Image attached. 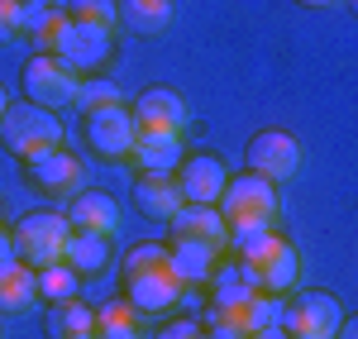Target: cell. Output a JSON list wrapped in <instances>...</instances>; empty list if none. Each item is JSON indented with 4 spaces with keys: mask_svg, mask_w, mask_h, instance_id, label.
<instances>
[{
    "mask_svg": "<svg viewBox=\"0 0 358 339\" xmlns=\"http://www.w3.org/2000/svg\"><path fill=\"white\" fill-rule=\"evenodd\" d=\"M215 210L229 225V239L234 234H258V229H277V182L258 177V172H239L229 177L224 196L215 201Z\"/></svg>",
    "mask_w": 358,
    "mask_h": 339,
    "instance_id": "1",
    "label": "cell"
},
{
    "mask_svg": "<svg viewBox=\"0 0 358 339\" xmlns=\"http://www.w3.org/2000/svg\"><path fill=\"white\" fill-rule=\"evenodd\" d=\"M62 139H67V129H62L57 110L29 106V101H10L5 115H0V143H5V153L20 158V163L62 148Z\"/></svg>",
    "mask_w": 358,
    "mask_h": 339,
    "instance_id": "2",
    "label": "cell"
},
{
    "mask_svg": "<svg viewBox=\"0 0 358 339\" xmlns=\"http://www.w3.org/2000/svg\"><path fill=\"white\" fill-rule=\"evenodd\" d=\"M10 234H15V249H20L24 268H48V263H62L72 225H67L62 210H29V215L15 220Z\"/></svg>",
    "mask_w": 358,
    "mask_h": 339,
    "instance_id": "3",
    "label": "cell"
},
{
    "mask_svg": "<svg viewBox=\"0 0 358 339\" xmlns=\"http://www.w3.org/2000/svg\"><path fill=\"white\" fill-rule=\"evenodd\" d=\"M48 53H53L67 72L96 77V72L115 57V34L110 29H96V24H82V20H67V24L57 29V38H53Z\"/></svg>",
    "mask_w": 358,
    "mask_h": 339,
    "instance_id": "4",
    "label": "cell"
},
{
    "mask_svg": "<svg viewBox=\"0 0 358 339\" xmlns=\"http://www.w3.org/2000/svg\"><path fill=\"white\" fill-rule=\"evenodd\" d=\"M344 306L334 291H292L287 311H282V330L292 339H334V330L344 325Z\"/></svg>",
    "mask_w": 358,
    "mask_h": 339,
    "instance_id": "5",
    "label": "cell"
},
{
    "mask_svg": "<svg viewBox=\"0 0 358 339\" xmlns=\"http://www.w3.org/2000/svg\"><path fill=\"white\" fill-rule=\"evenodd\" d=\"M134 120L129 106H106V110H86L82 115V143L91 158L101 163H129V148H134Z\"/></svg>",
    "mask_w": 358,
    "mask_h": 339,
    "instance_id": "6",
    "label": "cell"
},
{
    "mask_svg": "<svg viewBox=\"0 0 358 339\" xmlns=\"http://www.w3.org/2000/svg\"><path fill=\"white\" fill-rule=\"evenodd\" d=\"M244 163L248 172L268 177V182H292L306 163V148L292 129H258L244 148Z\"/></svg>",
    "mask_w": 358,
    "mask_h": 339,
    "instance_id": "7",
    "label": "cell"
},
{
    "mask_svg": "<svg viewBox=\"0 0 358 339\" xmlns=\"http://www.w3.org/2000/svg\"><path fill=\"white\" fill-rule=\"evenodd\" d=\"M77 72H67L53 53H34L20 72V86H24L29 106H43V110H67L72 96H77Z\"/></svg>",
    "mask_w": 358,
    "mask_h": 339,
    "instance_id": "8",
    "label": "cell"
},
{
    "mask_svg": "<svg viewBox=\"0 0 358 339\" xmlns=\"http://www.w3.org/2000/svg\"><path fill=\"white\" fill-rule=\"evenodd\" d=\"M24 177L34 192H43V196L53 201H72L77 192H82V158L77 153H67V148H53V153H38V158H29L24 163Z\"/></svg>",
    "mask_w": 358,
    "mask_h": 339,
    "instance_id": "9",
    "label": "cell"
},
{
    "mask_svg": "<svg viewBox=\"0 0 358 339\" xmlns=\"http://www.w3.org/2000/svg\"><path fill=\"white\" fill-rule=\"evenodd\" d=\"M172 182H177L187 205H215L224 196V187H229V168L215 153H187L182 168L172 172Z\"/></svg>",
    "mask_w": 358,
    "mask_h": 339,
    "instance_id": "10",
    "label": "cell"
},
{
    "mask_svg": "<svg viewBox=\"0 0 358 339\" xmlns=\"http://www.w3.org/2000/svg\"><path fill=\"white\" fill-rule=\"evenodd\" d=\"M129 120H134V129L187 134V124H192V110H187L182 91H172V86H148V91H138V96H134V106H129Z\"/></svg>",
    "mask_w": 358,
    "mask_h": 339,
    "instance_id": "11",
    "label": "cell"
},
{
    "mask_svg": "<svg viewBox=\"0 0 358 339\" xmlns=\"http://www.w3.org/2000/svg\"><path fill=\"white\" fill-rule=\"evenodd\" d=\"M182 296H187V287L177 282L167 268H153V273H138L124 282V301L134 306L143 320H158V315H172L182 306Z\"/></svg>",
    "mask_w": 358,
    "mask_h": 339,
    "instance_id": "12",
    "label": "cell"
},
{
    "mask_svg": "<svg viewBox=\"0 0 358 339\" xmlns=\"http://www.w3.org/2000/svg\"><path fill=\"white\" fill-rule=\"evenodd\" d=\"M248 277H253V287L258 291H273V296H292L296 287H301V249L282 234L273 249H268V258H258L253 268H244Z\"/></svg>",
    "mask_w": 358,
    "mask_h": 339,
    "instance_id": "13",
    "label": "cell"
},
{
    "mask_svg": "<svg viewBox=\"0 0 358 339\" xmlns=\"http://www.w3.org/2000/svg\"><path fill=\"white\" fill-rule=\"evenodd\" d=\"M187 158V143L182 134H163V129H138L134 148H129V168L134 172H158V177H172Z\"/></svg>",
    "mask_w": 358,
    "mask_h": 339,
    "instance_id": "14",
    "label": "cell"
},
{
    "mask_svg": "<svg viewBox=\"0 0 358 339\" xmlns=\"http://www.w3.org/2000/svg\"><path fill=\"white\" fill-rule=\"evenodd\" d=\"M220 258H224V249L206 244V239H172L167 244V273L182 287H206L210 273L220 268Z\"/></svg>",
    "mask_w": 358,
    "mask_h": 339,
    "instance_id": "15",
    "label": "cell"
},
{
    "mask_svg": "<svg viewBox=\"0 0 358 339\" xmlns=\"http://www.w3.org/2000/svg\"><path fill=\"white\" fill-rule=\"evenodd\" d=\"M67 225L72 229H86V234H106V239H115V229H120V201L110 196V192H77V196L67 201Z\"/></svg>",
    "mask_w": 358,
    "mask_h": 339,
    "instance_id": "16",
    "label": "cell"
},
{
    "mask_svg": "<svg viewBox=\"0 0 358 339\" xmlns=\"http://www.w3.org/2000/svg\"><path fill=\"white\" fill-rule=\"evenodd\" d=\"M134 205L148 215V220H158V225H167L187 201H182V192H177V182L172 177H158V172H134Z\"/></svg>",
    "mask_w": 358,
    "mask_h": 339,
    "instance_id": "17",
    "label": "cell"
},
{
    "mask_svg": "<svg viewBox=\"0 0 358 339\" xmlns=\"http://www.w3.org/2000/svg\"><path fill=\"white\" fill-rule=\"evenodd\" d=\"M167 229H172V239H206L215 249H229V225L215 205H182L167 220Z\"/></svg>",
    "mask_w": 358,
    "mask_h": 339,
    "instance_id": "18",
    "label": "cell"
},
{
    "mask_svg": "<svg viewBox=\"0 0 358 339\" xmlns=\"http://www.w3.org/2000/svg\"><path fill=\"white\" fill-rule=\"evenodd\" d=\"M115 10H120V29H129L138 38L167 34L172 29V15H177L172 0H115Z\"/></svg>",
    "mask_w": 358,
    "mask_h": 339,
    "instance_id": "19",
    "label": "cell"
},
{
    "mask_svg": "<svg viewBox=\"0 0 358 339\" xmlns=\"http://www.w3.org/2000/svg\"><path fill=\"white\" fill-rule=\"evenodd\" d=\"M62 24H67V10H62L57 0H24V24H20V38L34 43V53H48Z\"/></svg>",
    "mask_w": 358,
    "mask_h": 339,
    "instance_id": "20",
    "label": "cell"
},
{
    "mask_svg": "<svg viewBox=\"0 0 358 339\" xmlns=\"http://www.w3.org/2000/svg\"><path fill=\"white\" fill-rule=\"evenodd\" d=\"M110 239L106 234H86V229H72V239H67V254L62 263L77 273V277H96V273H106L110 268Z\"/></svg>",
    "mask_w": 358,
    "mask_h": 339,
    "instance_id": "21",
    "label": "cell"
},
{
    "mask_svg": "<svg viewBox=\"0 0 358 339\" xmlns=\"http://www.w3.org/2000/svg\"><path fill=\"white\" fill-rule=\"evenodd\" d=\"M206 287H210V311L244 306L248 296L258 291V287H253V277L244 273V263H224V258H220V268L210 273V282H206Z\"/></svg>",
    "mask_w": 358,
    "mask_h": 339,
    "instance_id": "22",
    "label": "cell"
},
{
    "mask_svg": "<svg viewBox=\"0 0 358 339\" xmlns=\"http://www.w3.org/2000/svg\"><path fill=\"white\" fill-rule=\"evenodd\" d=\"M48 339H96V311L86 306L82 296L57 301L48 311Z\"/></svg>",
    "mask_w": 358,
    "mask_h": 339,
    "instance_id": "23",
    "label": "cell"
},
{
    "mask_svg": "<svg viewBox=\"0 0 358 339\" xmlns=\"http://www.w3.org/2000/svg\"><path fill=\"white\" fill-rule=\"evenodd\" d=\"M96 339H143V315L120 296L96 311Z\"/></svg>",
    "mask_w": 358,
    "mask_h": 339,
    "instance_id": "24",
    "label": "cell"
},
{
    "mask_svg": "<svg viewBox=\"0 0 358 339\" xmlns=\"http://www.w3.org/2000/svg\"><path fill=\"white\" fill-rule=\"evenodd\" d=\"M38 301V287H34V268L15 263L0 273V315H20Z\"/></svg>",
    "mask_w": 358,
    "mask_h": 339,
    "instance_id": "25",
    "label": "cell"
},
{
    "mask_svg": "<svg viewBox=\"0 0 358 339\" xmlns=\"http://www.w3.org/2000/svg\"><path fill=\"white\" fill-rule=\"evenodd\" d=\"M34 287H38V301H72L77 291H82V277L67 268V263H48V268H34Z\"/></svg>",
    "mask_w": 358,
    "mask_h": 339,
    "instance_id": "26",
    "label": "cell"
},
{
    "mask_svg": "<svg viewBox=\"0 0 358 339\" xmlns=\"http://www.w3.org/2000/svg\"><path fill=\"white\" fill-rule=\"evenodd\" d=\"M72 106H77L82 115L86 110H106V106H124V91H120L115 77H101V72H96V77H82V82H77Z\"/></svg>",
    "mask_w": 358,
    "mask_h": 339,
    "instance_id": "27",
    "label": "cell"
},
{
    "mask_svg": "<svg viewBox=\"0 0 358 339\" xmlns=\"http://www.w3.org/2000/svg\"><path fill=\"white\" fill-rule=\"evenodd\" d=\"M153 268H167V244H158V239H143V244H134V249L124 254V263H120V277L129 282V277H138V273H153Z\"/></svg>",
    "mask_w": 358,
    "mask_h": 339,
    "instance_id": "28",
    "label": "cell"
},
{
    "mask_svg": "<svg viewBox=\"0 0 358 339\" xmlns=\"http://www.w3.org/2000/svg\"><path fill=\"white\" fill-rule=\"evenodd\" d=\"M67 20H82V24H96V29H120V10L115 0H72L67 5Z\"/></svg>",
    "mask_w": 358,
    "mask_h": 339,
    "instance_id": "29",
    "label": "cell"
},
{
    "mask_svg": "<svg viewBox=\"0 0 358 339\" xmlns=\"http://www.w3.org/2000/svg\"><path fill=\"white\" fill-rule=\"evenodd\" d=\"M24 24V0H0V48H10Z\"/></svg>",
    "mask_w": 358,
    "mask_h": 339,
    "instance_id": "30",
    "label": "cell"
},
{
    "mask_svg": "<svg viewBox=\"0 0 358 339\" xmlns=\"http://www.w3.org/2000/svg\"><path fill=\"white\" fill-rule=\"evenodd\" d=\"M153 339H201V320H192V315H172L167 325L153 330Z\"/></svg>",
    "mask_w": 358,
    "mask_h": 339,
    "instance_id": "31",
    "label": "cell"
},
{
    "mask_svg": "<svg viewBox=\"0 0 358 339\" xmlns=\"http://www.w3.org/2000/svg\"><path fill=\"white\" fill-rule=\"evenodd\" d=\"M15 263H20V249H15V234H10V229L0 225V273H5V268H15Z\"/></svg>",
    "mask_w": 358,
    "mask_h": 339,
    "instance_id": "32",
    "label": "cell"
},
{
    "mask_svg": "<svg viewBox=\"0 0 358 339\" xmlns=\"http://www.w3.org/2000/svg\"><path fill=\"white\" fill-rule=\"evenodd\" d=\"M334 339H358V320L354 315H344V325L334 330Z\"/></svg>",
    "mask_w": 358,
    "mask_h": 339,
    "instance_id": "33",
    "label": "cell"
},
{
    "mask_svg": "<svg viewBox=\"0 0 358 339\" xmlns=\"http://www.w3.org/2000/svg\"><path fill=\"white\" fill-rule=\"evenodd\" d=\"M201 339H229V335H224V330H215V325H206V320H201Z\"/></svg>",
    "mask_w": 358,
    "mask_h": 339,
    "instance_id": "34",
    "label": "cell"
},
{
    "mask_svg": "<svg viewBox=\"0 0 358 339\" xmlns=\"http://www.w3.org/2000/svg\"><path fill=\"white\" fill-rule=\"evenodd\" d=\"M248 339H292L287 330H263V335H248Z\"/></svg>",
    "mask_w": 358,
    "mask_h": 339,
    "instance_id": "35",
    "label": "cell"
},
{
    "mask_svg": "<svg viewBox=\"0 0 358 339\" xmlns=\"http://www.w3.org/2000/svg\"><path fill=\"white\" fill-rule=\"evenodd\" d=\"M301 5H310V10H330V5H339V0H301Z\"/></svg>",
    "mask_w": 358,
    "mask_h": 339,
    "instance_id": "36",
    "label": "cell"
},
{
    "mask_svg": "<svg viewBox=\"0 0 358 339\" xmlns=\"http://www.w3.org/2000/svg\"><path fill=\"white\" fill-rule=\"evenodd\" d=\"M5 106H10V91H5V86H0V115H5Z\"/></svg>",
    "mask_w": 358,
    "mask_h": 339,
    "instance_id": "37",
    "label": "cell"
}]
</instances>
